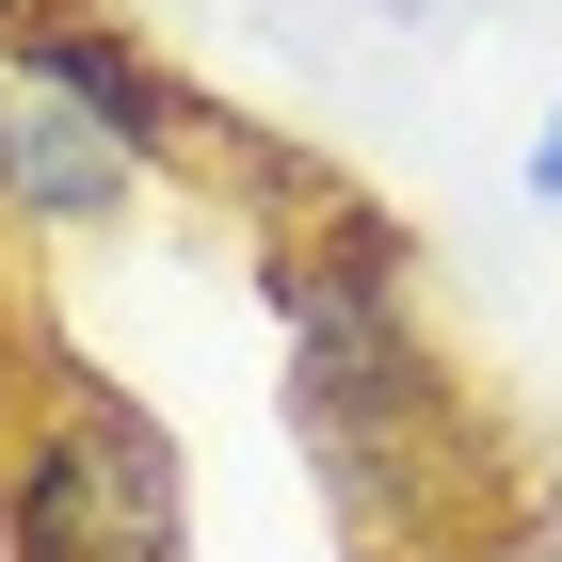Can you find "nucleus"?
<instances>
[{"label":"nucleus","instance_id":"f257e3e1","mask_svg":"<svg viewBox=\"0 0 562 562\" xmlns=\"http://www.w3.org/2000/svg\"><path fill=\"white\" fill-rule=\"evenodd\" d=\"M273 386H290L305 482L338 498V530L370 562H467L498 515H530L515 434L482 418V386L434 353L418 305H386V322H305Z\"/></svg>","mask_w":562,"mask_h":562},{"label":"nucleus","instance_id":"f03ea898","mask_svg":"<svg viewBox=\"0 0 562 562\" xmlns=\"http://www.w3.org/2000/svg\"><path fill=\"white\" fill-rule=\"evenodd\" d=\"M0 562H193V450L113 370H33L0 418Z\"/></svg>","mask_w":562,"mask_h":562},{"label":"nucleus","instance_id":"7ed1b4c3","mask_svg":"<svg viewBox=\"0 0 562 562\" xmlns=\"http://www.w3.org/2000/svg\"><path fill=\"white\" fill-rule=\"evenodd\" d=\"M0 65H33L48 97H81V113H97L113 145H130L145 177H225V161H241V113H225V97H193V81L161 65V48H145L130 16H97V0L33 16V33L0 48Z\"/></svg>","mask_w":562,"mask_h":562},{"label":"nucleus","instance_id":"20e7f679","mask_svg":"<svg viewBox=\"0 0 562 562\" xmlns=\"http://www.w3.org/2000/svg\"><path fill=\"white\" fill-rule=\"evenodd\" d=\"M145 193L161 177L97 130L81 97H48L33 65H0V241H113V225H145Z\"/></svg>","mask_w":562,"mask_h":562},{"label":"nucleus","instance_id":"39448f33","mask_svg":"<svg viewBox=\"0 0 562 562\" xmlns=\"http://www.w3.org/2000/svg\"><path fill=\"white\" fill-rule=\"evenodd\" d=\"M467 562H562V515H547V498H530V515H498V530H482Z\"/></svg>","mask_w":562,"mask_h":562},{"label":"nucleus","instance_id":"423d86ee","mask_svg":"<svg viewBox=\"0 0 562 562\" xmlns=\"http://www.w3.org/2000/svg\"><path fill=\"white\" fill-rule=\"evenodd\" d=\"M530 210H562V97L530 113Z\"/></svg>","mask_w":562,"mask_h":562},{"label":"nucleus","instance_id":"0eeeda50","mask_svg":"<svg viewBox=\"0 0 562 562\" xmlns=\"http://www.w3.org/2000/svg\"><path fill=\"white\" fill-rule=\"evenodd\" d=\"M33 16H65V0H0V48H16V33H33Z\"/></svg>","mask_w":562,"mask_h":562},{"label":"nucleus","instance_id":"6e6552de","mask_svg":"<svg viewBox=\"0 0 562 562\" xmlns=\"http://www.w3.org/2000/svg\"><path fill=\"white\" fill-rule=\"evenodd\" d=\"M0 402H16V338H0Z\"/></svg>","mask_w":562,"mask_h":562}]
</instances>
